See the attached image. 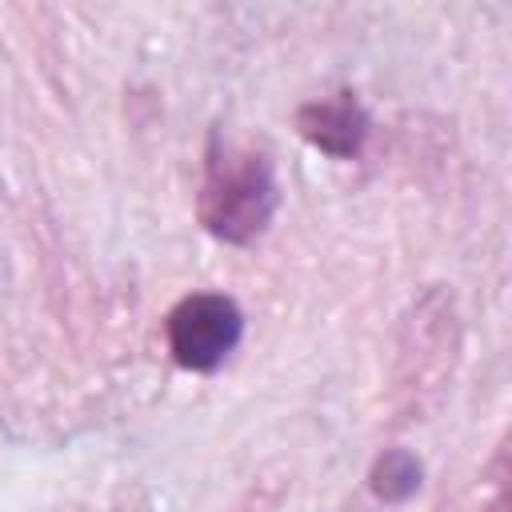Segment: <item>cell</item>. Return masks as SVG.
I'll return each mask as SVG.
<instances>
[{
	"instance_id": "cell-4",
	"label": "cell",
	"mask_w": 512,
	"mask_h": 512,
	"mask_svg": "<svg viewBox=\"0 0 512 512\" xmlns=\"http://www.w3.org/2000/svg\"><path fill=\"white\" fill-rule=\"evenodd\" d=\"M372 488H376V496H384V500H404V496H412L416 488H420V460L416 456H408V452H384L380 460H376V468H372Z\"/></svg>"
},
{
	"instance_id": "cell-2",
	"label": "cell",
	"mask_w": 512,
	"mask_h": 512,
	"mask_svg": "<svg viewBox=\"0 0 512 512\" xmlns=\"http://www.w3.org/2000/svg\"><path fill=\"white\" fill-rule=\"evenodd\" d=\"M244 316L232 296L220 292H192L168 312V348L180 368L188 372H212L228 360V352L240 344Z\"/></svg>"
},
{
	"instance_id": "cell-3",
	"label": "cell",
	"mask_w": 512,
	"mask_h": 512,
	"mask_svg": "<svg viewBox=\"0 0 512 512\" xmlns=\"http://www.w3.org/2000/svg\"><path fill=\"white\" fill-rule=\"evenodd\" d=\"M296 128L308 144H316L328 156H356L368 136V112L352 92H336L328 100H312L296 112Z\"/></svg>"
},
{
	"instance_id": "cell-1",
	"label": "cell",
	"mask_w": 512,
	"mask_h": 512,
	"mask_svg": "<svg viewBox=\"0 0 512 512\" xmlns=\"http://www.w3.org/2000/svg\"><path fill=\"white\" fill-rule=\"evenodd\" d=\"M276 204L280 188L268 156L216 136L200 184V224L224 244H248L272 224Z\"/></svg>"
}]
</instances>
